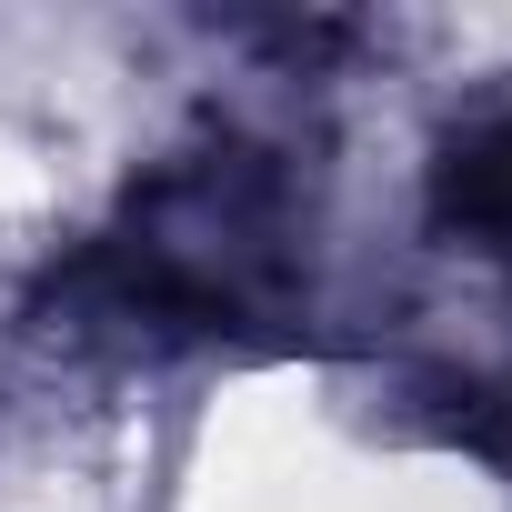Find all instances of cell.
<instances>
[{
    "label": "cell",
    "instance_id": "6da1fadb",
    "mask_svg": "<svg viewBox=\"0 0 512 512\" xmlns=\"http://www.w3.org/2000/svg\"><path fill=\"white\" fill-rule=\"evenodd\" d=\"M292 201L262 151H201L191 171L151 181L141 211L71 272V302L111 332H211L282 292Z\"/></svg>",
    "mask_w": 512,
    "mask_h": 512
},
{
    "label": "cell",
    "instance_id": "7a4b0ae2",
    "mask_svg": "<svg viewBox=\"0 0 512 512\" xmlns=\"http://www.w3.org/2000/svg\"><path fill=\"white\" fill-rule=\"evenodd\" d=\"M432 211H442L462 241L512 251V101L482 111V121L452 141V161H442V181H432Z\"/></svg>",
    "mask_w": 512,
    "mask_h": 512
}]
</instances>
